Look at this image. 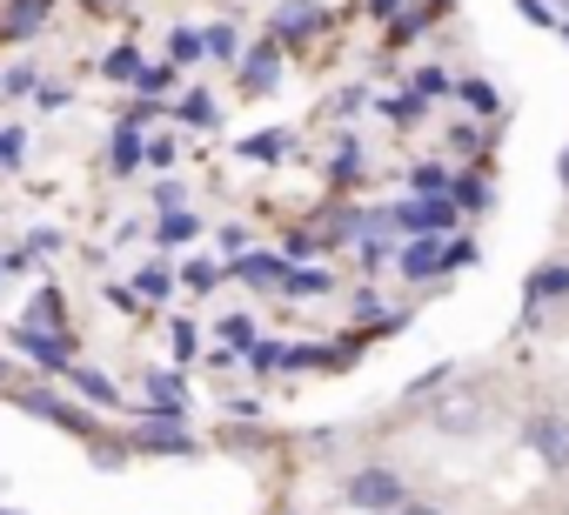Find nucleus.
I'll return each mask as SVG.
<instances>
[{
  "label": "nucleus",
  "instance_id": "obj_1",
  "mask_svg": "<svg viewBox=\"0 0 569 515\" xmlns=\"http://www.w3.org/2000/svg\"><path fill=\"white\" fill-rule=\"evenodd\" d=\"M342 502L362 508V515H396V508L409 502V482H402L389 462H369V468H356V475L342 482Z\"/></svg>",
  "mask_w": 569,
  "mask_h": 515
},
{
  "label": "nucleus",
  "instance_id": "obj_2",
  "mask_svg": "<svg viewBox=\"0 0 569 515\" xmlns=\"http://www.w3.org/2000/svg\"><path fill=\"white\" fill-rule=\"evenodd\" d=\"M389 214H396V234H402V241H409V234H449V228H462V208H456L449 194H409V201H396Z\"/></svg>",
  "mask_w": 569,
  "mask_h": 515
},
{
  "label": "nucleus",
  "instance_id": "obj_3",
  "mask_svg": "<svg viewBox=\"0 0 569 515\" xmlns=\"http://www.w3.org/2000/svg\"><path fill=\"white\" fill-rule=\"evenodd\" d=\"M14 349L34 362V368H48V375H68V362H74V329H48V322H21L14 329Z\"/></svg>",
  "mask_w": 569,
  "mask_h": 515
},
{
  "label": "nucleus",
  "instance_id": "obj_4",
  "mask_svg": "<svg viewBox=\"0 0 569 515\" xmlns=\"http://www.w3.org/2000/svg\"><path fill=\"white\" fill-rule=\"evenodd\" d=\"M128 455H194V435L174 422V415H134V428H128Z\"/></svg>",
  "mask_w": 569,
  "mask_h": 515
},
{
  "label": "nucleus",
  "instance_id": "obj_5",
  "mask_svg": "<svg viewBox=\"0 0 569 515\" xmlns=\"http://www.w3.org/2000/svg\"><path fill=\"white\" fill-rule=\"evenodd\" d=\"M14 402H21L28 415H48L54 428L81 435V442H108V435H101V422H94L88 408H74V402H61V395H48V388H14Z\"/></svg>",
  "mask_w": 569,
  "mask_h": 515
},
{
  "label": "nucleus",
  "instance_id": "obj_6",
  "mask_svg": "<svg viewBox=\"0 0 569 515\" xmlns=\"http://www.w3.org/2000/svg\"><path fill=\"white\" fill-rule=\"evenodd\" d=\"M522 442H529V455H536L542 468H569V422H562V415H549V408L529 415V422H522Z\"/></svg>",
  "mask_w": 569,
  "mask_h": 515
},
{
  "label": "nucleus",
  "instance_id": "obj_7",
  "mask_svg": "<svg viewBox=\"0 0 569 515\" xmlns=\"http://www.w3.org/2000/svg\"><path fill=\"white\" fill-rule=\"evenodd\" d=\"M396 269H402V282H442V275H449L442 234H409V241L396 248Z\"/></svg>",
  "mask_w": 569,
  "mask_h": 515
},
{
  "label": "nucleus",
  "instance_id": "obj_8",
  "mask_svg": "<svg viewBox=\"0 0 569 515\" xmlns=\"http://www.w3.org/2000/svg\"><path fill=\"white\" fill-rule=\"evenodd\" d=\"M234 74H241V94H254V101H261V94H274V88H281V41L268 34L254 54H241V61H234Z\"/></svg>",
  "mask_w": 569,
  "mask_h": 515
},
{
  "label": "nucleus",
  "instance_id": "obj_9",
  "mask_svg": "<svg viewBox=\"0 0 569 515\" xmlns=\"http://www.w3.org/2000/svg\"><path fill=\"white\" fill-rule=\"evenodd\" d=\"M569 295V262H542L529 282H522V322L536 329L542 322V302H562Z\"/></svg>",
  "mask_w": 569,
  "mask_h": 515
},
{
  "label": "nucleus",
  "instance_id": "obj_10",
  "mask_svg": "<svg viewBox=\"0 0 569 515\" xmlns=\"http://www.w3.org/2000/svg\"><path fill=\"white\" fill-rule=\"evenodd\" d=\"M141 408H148V415H174V422H181V415H188L181 375H174V368H148V375H141Z\"/></svg>",
  "mask_w": 569,
  "mask_h": 515
},
{
  "label": "nucleus",
  "instance_id": "obj_11",
  "mask_svg": "<svg viewBox=\"0 0 569 515\" xmlns=\"http://www.w3.org/2000/svg\"><path fill=\"white\" fill-rule=\"evenodd\" d=\"M322 21L329 14L316 8V0H281V8H274V41H309Z\"/></svg>",
  "mask_w": 569,
  "mask_h": 515
},
{
  "label": "nucleus",
  "instance_id": "obj_12",
  "mask_svg": "<svg viewBox=\"0 0 569 515\" xmlns=\"http://www.w3.org/2000/svg\"><path fill=\"white\" fill-rule=\"evenodd\" d=\"M489 422V408L476 402V395H449V402H436V428L442 435H476Z\"/></svg>",
  "mask_w": 569,
  "mask_h": 515
},
{
  "label": "nucleus",
  "instance_id": "obj_13",
  "mask_svg": "<svg viewBox=\"0 0 569 515\" xmlns=\"http://www.w3.org/2000/svg\"><path fill=\"white\" fill-rule=\"evenodd\" d=\"M234 282H248V289H281V282H289V254H241V262H234Z\"/></svg>",
  "mask_w": 569,
  "mask_h": 515
},
{
  "label": "nucleus",
  "instance_id": "obj_14",
  "mask_svg": "<svg viewBox=\"0 0 569 515\" xmlns=\"http://www.w3.org/2000/svg\"><path fill=\"white\" fill-rule=\"evenodd\" d=\"M68 388H74L81 402H94V408H121V388H114L101 368H88V362H68Z\"/></svg>",
  "mask_w": 569,
  "mask_h": 515
},
{
  "label": "nucleus",
  "instance_id": "obj_15",
  "mask_svg": "<svg viewBox=\"0 0 569 515\" xmlns=\"http://www.w3.org/2000/svg\"><path fill=\"white\" fill-rule=\"evenodd\" d=\"M48 8H54V0H8V21H0V34H8V41L41 34V28H48Z\"/></svg>",
  "mask_w": 569,
  "mask_h": 515
},
{
  "label": "nucleus",
  "instance_id": "obj_16",
  "mask_svg": "<svg viewBox=\"0 0 569 515\" xmlns=\"http://www.w3.org/2000/svg\"><path fill=\"white\" fill-rule=\"evenodd\" d=\"M201 228H208V221H201L194 208H168V214L154 221V241H161V248H188V241H194Z\"/></svg>",
  "mask_w": 569,
  "mask_h": 515
},
{
  "label": "nucleus",
  "instance_id": "obj_17",
  "mask_svg": "<svg viewBox=\"0 0 569 515\" xmlns=\"http://www.w3.org/2000/svg\"><path fill=\"white\" fill-rule=\"evenodd\" d=\"M362 174H369V154H362L356 141H342V148H336V161H329V188H356Z\"/></svg>",
  "mask_w": 569,
  "mask_h": 515
},
{
  "label": "nucleus",
  "instance_id": "obj_18",
  "mask_svg": "<svg viewBox=\"0 0 569 515\" xmlns=\"http://www.w3.org/2000/svg\"><path fill=\"white\" fill-rule=\"evenodd\" d=\"M289 295H302V302H322V295H336V275L329 269H289V282H281Z\"/></svg>",
  "mask_w": 569,
  "mask_h": 515
},
{
  "label": "nucleus",
  "instance_id": "obj_19",
  "mask_svg": "<svg viewBox=\"0 0 569 515\" xmlns=\"http://www.w3.org/2000/svg\"><path fill=\"white\" fill-rule=\"evenodd\" d=\"M168 61H174V68H201V61H208V34L174 28V34H168Z\"/></svg>",
  "mask_w": 569,
  "mask_h": 515
},
{
  "label": "nucleus",
  "instance_id": "obj_20",
  "mask_svg": "<svg viewBox=\"0 0 569 515\" xmlns=\"http://www.w3.org/2000/svg\"><path fill=\"white\" fill-rule=\"evenodd\" d=\"M108 161H114V174H134V168H141V128H134V121H121V128H114Z\"/></svg>",
  "mask_w": 569,
  "mask_h": 515
},
{
  "label": "nucleus",
  "instance_id": "obj_21",
  "mask_svg": "<svg viewBox=\"0 0 569 515\" xmlns=\"http://www.w3.org/2000/svg\"><path fill=\"white\" fill-rule=\"evenodd\" d=\"M409 194H449L456 201V174L442 161H422V168H409Z\"/></svg>",
  "mask_w": 569,
  "mask_h": 515
},
{
  "label": "nucleus",
  "instance_id": "obj_22",
  "mask_svg": "<svg viewBox=\"0 0 569 515\" xmlns=\"http://www.w3.org/2000/svg\"><path fill=\"white\" fill-rule=\"evenodd\" d=\"M174 121H188V128H214V94H208V88H188V94L174 101Z\"/></svg>",
  "mask_w": 569,
  "mask_h": 515
},
{
  "label": "nucleus",
  "instance_id": "obj_23",
  "mask_svg": "<svg viewBox=\"0 0 569 515\" xmlns=\"http://www.w3.org/2000/svg\"><path fill=\"white\" fill-rule=\"evenodd\" d=\"M134 282H141V289H134L141 302H168V295L181 289V275H174V269H161V262H148V269H141Z\"/></svg>",
  "mask_w": 569,
  "mask_h": 515
},
{
  "label": "nucleus",
  "instance_id": "obj_24",
  "mask_svg": "<svg viewBox=\"0 0 569 515\" xmlns=\"http://www.w3.org/2000/svg\"><path fill=\"white\" fill-rule=\"evenodd\" d=\"M449 375H456V368H449V362H436V368H429V375H416V382H409V388H402V408H422V402H436V395H442V382H449Z\"/></svg>",
  "mask_w": 569,
  "mask_h": 515
},
{
  "label": "nucleus",
  "instance_id": "obj_25",
  "mask_svg": "<svg viewBox=\"0 0 569 515\" xmlns=\"http://www.w3.org/2000/svg\"><path fill=\"white\" fill-rule=\"evenodd\" d=\"M221 275H228L221 262H208V254H194V262L181 269V289H194V295H214V289H221Z\"/></svg>",
  "mask_w": 569,
  "mask_h": 515
},
{
  "label": "nucleus",
  "instance_id": "obj_26",
  "mask_svg": "<svg viewBox=\"0 0 569 515\" xmlns=\"http://www.w3.org/2000/svg\"><path fill=\"white\" fill-rule=\"evenodd\" d=\"M489 201H496V188H489L482 174H462V181H456V208H462V214H482Z\"/></svg>",
  "mask_w": 569,
  "mask_h": 515
},
{
  "label": "nucleus",
  "instance_id": "obj_27",
  "mask_svg": "<svg viewBox=\"0 0 569 515\" xmlns=\"http://www.w3.org/2000/svg\"><path fill=\"white\" fill-rule=\"evenodd\" d=\"M174 74H181L174 61H141V74H134V88H141V94H168V88H174Z\"/></svg>",
  "mask_w": 569,
  "mask_h": 515
},
{
  "label": "nucleus",
  "instance_id": "obj_28",
  "mask_svg": "<svg viewBox=\"0 0 569 515\" xmlns=\"http://www.w3.org/2000/svg\"><path fill=\"white\" fill-rule=\"evenodd\" d=\"M221 342H228V355H248V349L261 342V329H254L248 315H228V322H221Z\"/></svg>",
  "mask_w": 569,
  "mask_h": 515
},
{
  "label": "nucleus",
  "instance_id": "obj_29",
  "mask_svg": "<svg viewBox=\"0 0 569 515\" xmlns=\"http://www.w3.org/2000/svg\"><path fill=\"white\" fill-rule=\"evenodd\" d=\"M422 108H429V101H422L416 88H409V94H396V101H382V114H389L396 128H416V121H422Z\"/></svg>",
  "mask_w": 569,
  "mask_h": 515
},
{
  "label": "nucleus",
  "instance_id": "obj_30",
  "mask_svg": "<svg viewBox=\"0 0 569 515\" xmlns=\"http://www.w3.org/2000/svg\"><path fill=\"white\" fill-rule=\"evenodd\" d=\"M0 94H8V101L41 94V68H8V74H0Z\"/></svg>",
  "mask_w": 569,
  "mask_h": 515
},
{
  "label": "nucleus",
  "instance_id": "obj_31",
  "mask_svg": "<svg viewBox=\"0 0 569 515\" xmlns=\"http://www.w3.org/2000/svg\"><path fill=\"white\" fill-rule=\"evenodd\" d=\"M241 154L248 161H281V154H289V134H281V128L274 134H254V141H241Z\"/></svg>",
  "mask_w": 569,
  "mask_h": 515
},
{
  "label": "nucleus",
  "instance_id": "obj_32",
  "mask_svg": "<svg viewBox=\"0 0 569 515\" xmlns=\"http://www.w3.org/2000/svg\"><path fill=\"white\" fill-rule=\"evenodd\" d=\"M416 94H422V101H436V94H456V81L442 74V61H429V68H416Z\"/></svg>",
  "mask_w": 569,
  "mask_h": 515
},
{
  "label": "nucleus",
  "instance_id": "obj_33",
  "mask_svg": "<svg viewBox=\"0 0 569 515\" xmlns=\"http://www.w3.org/2000/svg\"><path fill=\"white\" fill-rule=\"evenodd\" d=\"M208 61H241V41H234V28L221 21V28H208Z\"/></svg>",
  "mask_w": 569,
  "mask_h": 515
},
{
  "label": "nucleus",
  "instance_id": "obj_34",
  "mask_svg": "<svg viewBox=\"0 0 569 515\" xmlns=\"http://www.w3.org/2000/svg\"><path fill=\"white\" fill-rule=\"evenodd\" d=\"M101 74H108V81H134V74H141V48H114Z\"/></svg>",
  "mask_w": 569,
  "mask_h": 515
},
{
  "label": "nucleus",
  "instance_id": "obj_35",
  "mask_svg": "<svg viewBox=\"0 0 569 515\" xmlns=\"http://www.w3.org/2000/svg\"><path fill=\"white\" fill-rule=\"evenodd\" d=\"M28 322H48V329H68V315H61V295H54V289H41V295H34V309H28Z\"/></svg>",
  "mask_w": 569,
  "mask_h": 515
},
{
  "label": "nucleus",
  "instance_id": "obj_36",
  "mask_svg": "<svg viewBox=\"0 0 569 515\" xmlns=\"http://www.w3.org/2000/svg\"><path fill=\"white\" fill-rule=\"evenodd\" d=\"M516 14H522L529 28H562V14H556V0H516Z\"/></svg>",
  "mask_w": 569,
  "mask_h": 515
},
{
  "label": "nucleus",
  "instance_id": "obj_37",
  "mask_svg": "<svg viewBox=\"0 0 569 515\" xmlns=\"http://www.w3.org/2000/svg\"><path fill=\"white\" fill-rule=\"evenodd\" d=\"M456 94H462L476 114H496V88H489V81H456Z\"/></svg>",
  "mask_w": 569,
  "mask_h": 515
},
{
  "label": "nucleus",
  "instance_id": "obj_38",
  "mask_svg": "<svg viewBox=\"0 0 569 515\" xmlns=\"http://www.w3.org/2000/svg\"><path fill=\"white\" fill-rule=\"evenodd\" d=\"M168 335H174V362H194V355H201V329H194V322H174Z\"/></svg>",
  "mask_w": 569,
  "mask_h": 515
},
{
  "label": "nucleus",
  "instance_id": "obj_39",
  "mask_svg": "<svg viewBox=\"0 0 569 515\" xmlns=\"http://www.w3.org/2000/svg\"><path fill=\"white\" fill-rule=\"evenodd\" d=\"M214 248L228 254V262H241V254H248V228H241V221H228V228L214 234Z\"/></svg>",
  "mask_w": 569,
  "mask_h": 515
},
{
  "label": "nucleus",
  "instance_id": "obj_40",
  "mask_svg": "<svg viewBox=\"0 0 569 515\" xmlns=\"http://www.w3.org/2000/svg\"><path fill=\"white\" fill-rule=\"evenodd\" d=\"M21 148H28V128H0V168H21Z\"/></svg>",
  "mask_w": 569,
  "mask_h": 515
},
{
  "label": "nucleus",
  "instance_id": "obj_41",
  "mask_svg": "<svg viewBox=\"0 0 569 515\" xmlns=\"http://www.w3.org/2000/svg\"><path fill=\"white\" fill-rule=\"evenodd\" d=\"M248 355H254V368H261V375H274V368H281V355H289V349H281V342H254Z\"/></svg>",
  "mask_w": 569,
  "mask_h": 515
},
{
  "label": "nucleus",
  "instance_id": "obj_42",
  "mask_svg": "<svg viewBox=\"0 0 569 515\" xmlns=\"http://www.w3.org/2000/svg\"><path fill=\"white\" fill-rule=\"evenodd\" d=\"M442 262H449V269H469V262H476V241H469V234H462V241H442Z\"/></svg>",
  "mask_w": 569,
  "mask_h": 515
},
{
  "label": "nucleus",
  "instance_id": "obj_43",
  "mask_svg": "<svg viewBox=\"0 0 569 515\" xmlns=\"http://www.w3.org/2000/svg\"><path fill=\"white\" fill-rule=\"evenodd\" d=\"M154 208L168 214V208H188V194H181V181H154Z\"/></svg>",
  "mask_w": 569,
  "mask_h": 515
},
{
  "label": "nucleus",
  "instance_id": "obj_44",
  "mask_svg": "<svg viewBox=\"0 0 569 515\" xmlns=\"http://www.w3.org/2000/svg\"><path fill=\"white\" fill-rule=\"evenodd\" d=\"M141 161H148V168H168V161H174V141H141Z\"/></svg>",
  "mask_w": 569,
  "mask_h": 515
},
{
  "label": "nucleus",
  "instance_id": "obj_45",
  "mask_svg": "<svg viewBox=\"0 0 569 515\" xmlns=\"http://www.w3.org/2000/svg\"><path fill=\"white\" fill-rule=\"evenodd\" d=\"M281 254H289V262H302V254H316V234H289V248H281Z\"/></svg>",
  "mask_w": 569,
  "mask_h": 515
},
{
  "label": "nucleus",
  "instance_id": "obj_46",
  "mask_svg": "<svg viewBox=\"0 0 569 515\" xmlns=\"http://www.w3.org/2000/svg\"><path fill=\"white\" fill-rule=\"evenodd\" d=\"M369 14H382V21H396V14H402V0H369Z\"/></svg>",
  "mask_w": 569,
  "mask_h": 515
},
{
  "label": "nucleus",
  "instance_id": "obj_47",
  "mask_svg": "<svg viewBox=\"0 0 569 515\" xmlns=\"http://www.w3.org/2000/svg\"><path fill=\"white\" fill-rule=\"evenodd\" d=\"M396 515H442V508H429V502H402Z\"/></svg>",
  "mask_w": 569,
  "mask_h": 515
},
{
  "label": "nucleus",
  "instance_id": "obj_48",
  "mask_svg": "<svg viewBox=\"0 0 569 515\" xmlns=\"http://www.w3.org/2000/svg\"><path fill=\"white\" fill-rule=\"evenodd\" d=\"M556 181H562V188H569V148H562V154H556Z\"/></svg>",
  "mask_w": 569,
  "mask_h": 515
},
{
  "label": "nucleus",
  "instance_id": "obj_49",
  "mask_svg": "<svg viewBox=\"0 0 569 515\" xmlns=\"http://www.w3.org/2000/svg\"><path fill=\"white\" fill-rule=\"evenodd\" d=\"M81 8H88V14H108V8H121V0H81Z\"/></svg>",
  "mask_w": 569,
  "mask_h": 515
},
{
  "label": "nucleus",
  "instance_id": "obj_50",
  "mask_svg": "<svg viewBox=\"0 0 569 515\" xmlns=\"http://www.w3.org/2000/svg\"><path fill=\"white\" fill-rule=\"evenodd\" d=\"M0 388H14V362L8 355H0Z\"/></svg>",
  "mask_w": 569,
  "mask_h": 515
},
{
  "label": "nucleus",
  "instance_id": "obj_51",
  "mask_svg": "<svg viewBox=\"0 0 569 515\" xmlns=\"http://www.w3.org/2000/svg\"><path fill=\"white\" fill-rule=\"evenodd\" d=\"M556 14H562V21H569V0H556Z\"/></svg>",
  "mask_w": 569,
  "mask_h": 515
},
{
  "label": "nucleus",
  "instance_id": "obj_52",
  "mask_svg": "<svg viewBox=\"0 0 569 515\" xmlns=\"http://www.w3.org/2000/svg\"><path fill=\"white\" fill-rule=\"evenodd\" d=\"M556 34H562V48H569V21H562V28H556Z\"/></svg>",
  "mask_w": 569,
  "mask_h": 515
},
{
  "label": "nucleus",
  "instance_id": "obj_53",
  "mask_svg": "<svg viewBox=\"0 0 569 515\" xmlns=\"http://www.w3.org/2000/svg\"><path fill=\"white\" fill-rule=\"evenodd\" d=\"M0 515H14V508H0Z\"/></svg>",
  "mask_w": 569,
  "mask_h": 515
},
{
  "label": "nucleus",
  "instance_id": "obj_54",
  "mask_svg": "<svg viewBox=\"0 0 569 515\" xmlns=\"http://www.w3.org/2000/svg\"><path fill=\"white\" fill-rule=\"evenodd\" d=\"M0 275H8V269H0Z\"/></svg>",
  "mask_w": 569,
  "mask_h": 515
}]
</instances>
